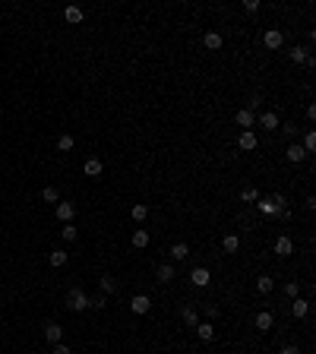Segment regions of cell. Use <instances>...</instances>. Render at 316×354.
Wrapping results in <instances>:
<instances>
[{"instance_id":"cell-1","label":"cell","mask_w":316,"mask_h":354,"mask_svg":"<svg viewBox=\"0 0 316 354\" xmlns=\"http://www.w3.org/2000/svg\"><path fill=\"white\" fill-rule=\"evenodd\" d=\"M66 307L76 310V313L89 310V294H85L82 288H70V291H66Z\"/></svg>"},{"instance_id":"cell-2","label":"cell","mask_w":316,"mask_h":354,"mask_svg":"<svg viewBox=\"0 0 316 354\" xmlns=\"http://www.w3.org/2000/svg\"><path fill=\"white\" fill-rule=\"evenodd\" d=\"M190 282L196 284V288H206V284L212 282V272L206 269V266H193V272H190Z\"/></svg>"},{"instance_id":"cell-3","label":"cell","mask_w":316,"mask_h":354,"mask_svg":"<svg viewBox=\"0 0 316 354\" xmlns=\"http://www.w3.org/2000/svg\"><path fill=\"white\" fill-rule=\"evenodd\" d=\"M262 45H266L269 51H278L281 45H285V35H281V32H278V29H269V32H266V35H262Z\"/></svg>"},{"instance_id":"cell-4","label":"cell","mask_w":316,"mask_h":354,"mask_svg":"<svg viewBox=\"0 0 316 354\" xmlns=\"http://www.w3.org/2000/svg\"><path fill=\"white\" fill-rule=\"evenodd\" d=\"M130 310H133V313H149V310H152V297L149 294H136L133 300H130Z\"/></svg>"},{"instance_id":"cell-5","label":"cell","mask_w":316,"mask_h":354,"mask_svg":"<svg viewBox=\"0 0 316 354\" xmlns=\"http://www.w3.org/2000/svg\"><path fill=\"white\" fill-rule=\"evenodd\" d=\"M256 124H259V127H266V130H278V127H281V120H278L275 111H262V114L256 117Z\"/></svg>"},{"instance_id":"cell-6","label":"cell","mask_w":316,"mask_h":354,"mask_svg":"<svg viewBox=\"0 0 316 354\" xmlns=\"http://www.w3.org/2000/svg\"><path fill=\"white\" fill-rule=\"evenodd\" d=\"M54 215H57V218H61L63 224H70V221H73V215H76V203H57Z\"/></svg>"},{"instance_id":"cell-7","label":"cell","mask_w":316,"mask_h":354,"mask_svg":"<svg viewBox=\"0 0 316 354\" xmlns=\"http://www.w3.org/2000/svg\"><path fill=\"white\" fill-rule=\"evenodd\" d=\"M272 253H278V256H291V253H294V240L288 237V234H281V237L275 240V247H272Z\"/></svg>"},{"instance_id":"cell-8","label":"cell","mask_w":316,"mask_h":354,"mask_svg":"<svg viewBox=\"0 0 316 354\" xmlns=\"http://www.w3.org/2000/svg\"><path fill=\"white\" fill-rule=\"evenodd\" d=\"M253 323H256V329H259V332H269L272 323H275V316H272V310H259Z\"/></svg>"},{"instance_id":"cell-9","label":"cell","mask_w":316,"mask_h":354,"mask_svg":"<svg viewBox=\"0 0 316 354\" xmlns=\"http://www.w3.org/2000/svg\"><path fill=\"white\" fill-rule=\"evenodd\" d=\"M155 279H158L161 284H168V282H174V279H177V269H174L171 263H161L158 269H155Z\"/></svg>"},{"instance_id":"cell-10","label":"cell","mask_w":316,"mask_h":354,"mask_svg":"<svg viewBox=\"0 0 316 354\" xmlns=\"http://www.w3.org/2000/svg\"><path fill=\"white\" fill-rule=\"evenodd\" d=\"M237 145H241L244 152H253L256 145H259V140H256V133H253V130H244L241 136H237Z\"/></svg>"},{"instance_id":"cell-11","label":"cell","mask_w":316,"mask_h":354,"mask_svg":"<svg viewBox=\"0 0 316 354\" xmlns=\"http://www.w3.org/2000/svg\"><path fill=\"white\" fill-rule=\"evenodd\" d=\"M234 120H237V127H244V130H250V127H256V114L253 111H247V108H241L234 114Z\"/></svg>"},{"instance_id":"cell-12","label":"cell","mask_w":316,"mask_h":354,"mask_svg":"<svg viewBox=\"0 0 316 354\" xmlns=\"http://www.w3.org/2000/svg\"><path fill=\"white\" fill-rule=\"evenodd\" d=\"M61 339H63L61 323H48V326H45V342H48V345H57Z\"/></svg>"},{"instance_id":"cell-13","label":"cell","mask_w":316,"mask_h":354,"mask_svg":"<svg viewBox=\"0 0 316 354\" xmlns=\"http://www.w3.org/2000/svg\"><path fill=\"white\" fill-rule=\"evenodd\" d=\"M196 335H199L202 342H212L215 339V326H212L209 319H202V323H196Z\"/></svg>"},{"instance_id":"cell-14","label":"cell","mask_w":316,"mask_h":354,"mask_svg":"<svg viewBox=\"0 0 316 354\" xmlns=\"http://www.w3.org/2000/svg\"><path fill=\"white\" fill-rule=\"evenodd\" d=\"M307 313H310V300L294 297V304H291V316H294V319H304Z\"/></svg>"},{"instance_id":"cell-15","label":"cell","mask_w":316,"mask_h":354,"mask_svg":"<svg viewBox=\"0 0 316 354\" xmlns=\"http://www.w3.org/2000/svg\"><path fill=\"white\" fill-rule=\"evenodd\" d=\"M82 171H85V177H101V171H105V165H101L98 158H85Z\"/></svg>"},{"instance_id":"cell-16","label":"cell","mask_w":316,"mask_h":354,"mask_svg":"<svg viewBox=\"0 0 316 354\" xmlns=\"http://www.w3.org/2000/svg\"><path fill=\"white\" fill-rule=\"evenodd\" d=\"M63 19L70 22V25H79L82 19H85V13H82V6H66L63 10Z\"/></svg>"},{"instance_id":"cell-17","label":"cell","mask_w":316,"mask_h":354,"mask_svg":"<svg viewBox=\"0 0 316 354\" xmlns=\"http://www.w3.org/2000/svg\"><path fill=\"white\" fill-rule=\"evenodd\" d=\"M285 155H288V161H294V165L307 158V152H304V145H301V142H291V145L285 149Z\"/></svg>"},{"instance_id":"cell-18","label":"cell","mask_w":316,"mask_h":354,"mask_svg":"<svg viewBox=\"0 0 316 354\" xmlns=\"http://www.w3.org/2000/svg\"><path fill=\"white\" fill-rule=\"evenodd\" d=\"M256 209H259L262 215H272V218H278V212H281L278 206H275V203L269 200V196H266V200H262V196H259V203H256Z\"/></svg>"},{"instance_id":"cell-19","label":"cell","mask_w":316,"mask_h":354,"mask_svg":"<svg viewBox=\"0 0 316 354\" xmlns=\"http://www.w3.org/2000/svg\"><path fill=\"white\" fill-rule=\"evenodd\" d=\"M98 284H101V294H114V291L121 288V284H117V279H114V275H108V272L98 279Z\"/></svg>"},{"instance_id":"cell-20","label":"cell","mask_w":316,"mask_h":354,"mask_svg":"<svg viewBox=\"0 0 316 354\" xmlns=\"http://www.w3.org/2000/svg\"><path fill=\"white\" fill-rule=\"evenodd\" d=\"M221 250H225V253H237V250H241V237H237V234H225V237H221Z\"/></svg>"},{"instance_id":"cell-21","label":"cell","mask_w":316,"mask_h":354,"mask_svg":"<svg viewBox=\"0 0 316 354\" xmlns=\"http://www.w3.org/2000/svg\"><path fill=\"white\" fill-rule=\"evenodd\" d=\"M202 45L209 51H218L221 48V32H206V35H202Z\"/></svg>"},{"instance_id":"cell-22","label":"cell","mask_w":316,"mask_h":354,"mask_svg":"<svg viewBox=\"0 0 316 354\" xmlns=\"http://www.w3.org/2000/svg\"><path fill=\"white\" fill-rule=\"evenodd\" d=\"M181 319L190 326V329H196V323H199V313H196L193 307H184V310H181Z\"/></svg>"},{"instance_id":"cell-23","label":"cell","mask_w":316,"mask_h":354,"mask_svg":"<svg viewBox=\"0 0 316 354\" xmlns=\"http://www.w3.org/2000/svg\"><path fill=\"white\" fill-rule=\"evenodd\" d=\"M187 256H190V247H187V244H174V247H171V260L184 263Z\"/></svg>"},{"instance_id":"cell-24","label":"cell","mask_w":316,"mask_h":354,"mask_svg":"<svg viewBox=\"0 0 316 354\" xmlns=\"http://www.w3.org/2000/svg\"><path fill=\"white\" fill-rule=\"evenodd\" d=\"M133 247H139V250L149 247V231H146V228H136V231H133Z\"/></svg>"},{"instance_id":"cell-25","label":"cell","mask_w":316,"mask_h":354,"mask_svg":"<svg viewBox=\"0 0 316 354\" xmlns=\"http://www.w3.org/2000/svg\"><path fill=\"white\" fill-rule=\"evenodd\" d=\"M48 263L54 266V269H61V266L66 263V250H51V256H48Z\"/></svg>"},{"instance_id":"cell-26","label":"cell","mask_w":316,"mask_h":354,"mask_svg":"<svg viewBox=\"0 0 316 354\" xmlns=\"http://www.w3.org/2000/svg\"><path fill=\"white\" fill-rule=\"evenodd\" d=\"M130 215H133V221H146V215H149V206H146V203H136L133 209H130Z\"/></svg>"},{"instance_id":"cell-27","label":"cell","mask_w":316,"mask_h":354,"mask_svg":"<svg viewBox=\"0 0 316 354\" xmlns=\"http://www.w3.org/2000/svg\"><path fill=\"white\" fill-rule=\"evenodd\" d=\"M256 291H259V294H269L272 291V275H259V279H256Z\"/></svg>"},{"instance_id":"cell-28","label":"cell","mask_w":316,"mask_h":354,"mask_svg":"<svg viewBox=\"0 0 316 354\" xmlns=\"http://www.w3.org/2000/svg\"><path fill=\"white\" fill-rule=\"evenodd\" d=\"M61 237L66 240V244H73V240H76V237H79V231H76V228H73V221H70V224H63V228H61Z\"/></svg>"},{"instance_id":"cell-29","label":"cell","mask_w":316,"mask_h":354,"mask_svg":"<svg viewBox=\"0 0 316 354\" xmlns=\"http://www.w3.org/2000/svg\"><path fill=\"white\" fill-rule=\"evenodd\" d=\"M73 145H76V140H73L70 133H63L61 140H57V149H61V152H73Z\"/></svg>"},{"instance_id":"cell-30","label":"cell","mask_w":316,"mask_h":354,"mask_svg":"<svg viewBox=\"0 0 316 354\" xmlns=\"http://www.w3.org/2000/svg\"><path fill=\"white\" fill-rule=\"evenodd\" d=\"M41 200H45V203H61V193H57V187H45V190H41Z\"/></svg>"},{"instance_id":"cell-31","label":"cell","mask_w":316,"mask_h":354,"mask_svg":"<svg viewBox=\"0 0 316 354\" xmlns=\"http://www.w3.org/2000/svg\"><path fill=\"white\" fill-rule=\"evenodd\" d=\"M241 203H259V190H256V187H247L244 193H241Z\"/></svg>"},{"instance_id":"cell-32","label":"cell","mask_w":316,"mask_h":354,"mask_svg":"<svg viewBox=\"0 0 316 354\" xmlns=\"http://www.w3.org/2000/svg\"><path fill=\"white\" fill-rule=\"evenodd\" d=\"M301 145H304V152H307V155H310V152L316 149V133L310 130V133H307V136H304V142H301Z\"/></svg>"},{"instance_id":"cell-33","label":"cell","mask_w":316,"mask_h":354,"mask_svg":"<svg viewBox=\"0 0 316 354\" xmlns=\"http://www.w3.org/2000/svg\"><path fill=\"white\" fill-rule=\"evenodd\" d=\"M288 57H291L294 64H307V48H294V51H291V54H288Z\"/></svg>"},{"instance_id":"cell-34","label":"cell","mask_w":316,"mask_h":354,"mask_svg":"<svg viewBox=\"0 0 316 354\" xmlns=\"http://www.w3.org/2000/svg\"><path fill=\"white\" fill-rule=\"evenodd\" d=\"M259 108H262V95H250V101H247V111H253V114H256Z\"/></svg>"},{"instance_id":"cell-35","label":"cell","mask_w":316,"mask_h":354,"mask_svg":"<svg viewBox=\"0 0 316 354\" xmlns=\"http://www.w3.org/2000/svg\"><path fill=\"white\" fill-rule=\"evenodd\" d=\"M278 130H281V133H285V136H288V140H291V142L297 140V127H294V124H281V127H278Z\"/></svg>"},{"instance_id":"cell-36","label":"cell","mask_w":316,"mask_h":354,"mask_svg":"<svg viewBox=\"0 0 316 354\" xmlns=\"http://www.w3.org/2000/svg\"><path fill=\"white\" fill-rule=\"evenodd\" d=\"M105 300H108V294H95V297H89V307H95V310H105Z\"/></svg>"},{"instance_id":"cell-37","label":"cell","mask_w":316,"mask_h":354,"mask_svg":"<svg viewBox=\"0 0 316 354\" xmlns=\"http://www.w3.org/2000/svg\"><path fill=\"white\" fill-rule=\"evenodd\" d=\"M285 294H288V297L294 300L297 294H301V284H297V282H288V284H285Z\"/></svg>"},{"instance_id":"cell-38","label":"cell","mask_w":316,"mask_h":354,"mask_svg":"<svg viewBox=\"0 0 316 354\" xmlns=\"http://www.w3.org/2000/svg\"><path fill=\"white\" fill-rule=\"evenodd\" d=\"M269 200H272V203H275V206H278V209H288V196H285V193H272V196H269Z\"/></svg>"},{"instance_id":"cell-39","label":"cell","mask_w":316,"mask_h":354,"mask_svg":"<svg viewBox=\"0 0 316 354\" xmlns=\"http://www.w3.org/2000/svg\"><path fill=\"white\" fill-rule=\"evenodd\" d=\"M54 354H73V351H70V345H63V342H57V345H54Z\"/></svg>"},{"instance_id":"cell-40","label":"cell","mask_w":316,"mask_h":354,"mask_svg":"<svg viewBox=\"0 0 316 354\" xmlns=\"http://www.w3.org/2000/svg\"><path fill=\"white\" fill-rule=\"evenodd\" d=\"M244 10H247V13H256V10H259V0H247Z\"/></svg>"},{"instance_id":"cell-41","label":"cell","mask_w":316,"mask_h":354,"mask_svg":"<svg viewBox=\"0 0 316 354\" xmlns=\"http://www.w3.org/2000/svg\"><path fill=\"white\" fill-rule=\"evenodd\" d=\"M278 354H301V351H297V345H281Z\"/></svg>"},{"instance_id":"cell-42","label":"cell","mask_w":316,"mask_h":354,"mask_svg":"<svg viewBox=\"0 0 316 354\" xmlns=\"http://www.w3.org/2000/svg\"><path fill=\"white\" fill-rule=\"evenodd\" d=\"M206 316H209V323H212V319L218 316V307H206Z\"/></svg>"}]
</instances>
